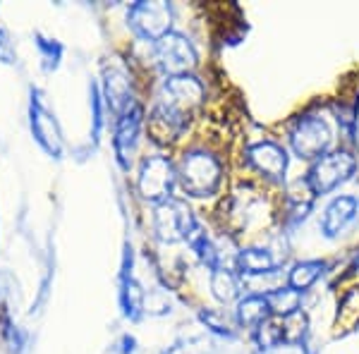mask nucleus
<instances>
[{
  "label": "nucleus",
  "instance_id": "1",
  "mask_svg": "<svg viewBox=\"0 0 359 354\" xmlns=\"http://www.w3.org/2000/svg\"><path fill=\"white\" fill-rule=\"evenodd\" d=\"M177 187L189 199H213L225 187V161L208 144H192L180 154L177 163Z\"/></svg>",
  "mask_w": 359,
  "mask_h": 354
},
{
  "label": "nucleus",
  "instance_id": "2",
  "mask_svg": "<svg viewBox=\"0 0 359 354\" xmlns=\"http://www.w3.org/2000/svg\"><path fill=\"white\" fill-rule=\"evenodd\" d=\"M29 132H32L34 142L46 156L53 161H60L65 156V135H62L60 120H57L53 106L48 103L43 89L39 86H29Z\"/></svg>",
  "mask_w": 359,
  "mask_h": 354
},
{
  "label": "nucleus",
  "instance_id": "3",
  "mask_svg": "<svg viewBox=\"0 0 359 354\" xmlns=\"http://www.w3.org/2000/svg\"><path fill=\"white\" fill-rule=\"evenodd\" d=\"M287 144L297 158L316 163L326 154H331L333 127L323 113H304L292 120L287 130Z\"/></svg>",
  "mask_w": 359,
  "mask_h": 354
},
{
  "label": "nucleus",
  "instance_id": "4",
  "mask_svg": "<svg viewBox=\"0 0 359 354\" xmlns=\"http://www.w3.org/2000/svg\"><path fill=\"white\" fill-rule=\"evenodd\" d=\"M175 25V8L165 0H139L127 8V27L144 43H158Z\"/></svg>",
  "mask_w": 359,
  "mask_h": 354
},
{
  "label": "nucleus",
  "instance_id": "5",
  "mask_svg": "<svg viewBox=\"0 0 359 354\" xmlns=\"http://www.w3.org/2000/svg\"><path fill=\"white\" fill-rule=\"evenodd\" d=\"M177 187L175 161L168 154H151L142 161L137 175V194L144 201L158 206L172 199V191Z\"/></svg>",
  "mask_w": 359,
  "mask_h": 354
},
{
  "label": "nucleus",
  "instance_id": "6",
  "mask_svg": "<svg viewBox=\"0 0 359 354\" xmlns=\"http://www.w3.org/2000/svg\"><path fill=\"white\" fill-rule=\"evenodd\" d=\"M154 62L163 77L194 74L196 65H199V50L187 34L172 29L168 36L154 43Z\"/></svg>",
  "mask_w": 359,
  "mask_h": 354
},
{
  "label": "nucleus",
  "instance_id": "7",
  "mask_svg": "<svg viewBox=\"0 0 359 354\" xmlns=\"http://www.w3.org/2000/svg\"><path fill=\"white\" fill-rule=\"evenodd\" d=\"M199 218L192 208L187 206V201L180 199H168L163 204L154 206V218L151 228L158 242L163 245H177V242H187L189 232L196 228Z\"/></svg>",
  "mask_w": 359,
  "mask_h": 354
},
{
  "label": "nucleus",
  "instance_id": "8",
  "mask_svg": "<svg viewBox=\"0 0 359 354\" xmlns=\"http://www.w3.org/2000/svg\"><path fill=\"white\" fill-rule=\"evenodd\" d=\"M357 170V158L350 151H331L323 158H318L311 165L309 175H306V187L311 189V194H331L333 189H338L340 184H345L347 179H352Z\"/></svg>",
  "mask_w": 359,
  "mask_h": 354
},
{
  "label": "nucleus",
  "instance_id": "9",
  "mask_svg": "<svg viewBox=\"0 0 359 354\" xmlns=\"http://www.w3.org/2000/svg\"><path fill=\"white\" fill-rule=\"evenodd\" d=\"M144 127H147V110H144L142 103H137V106H132L130 110H125L123 115L115 118L113 154H115V163L120 165V170H125V172L132 170Z\"/></svg>",
  "mask_w": 359,
  "mask_h": 354
},
{
  "label": "nucleus",
  "instance_id": "10",
  "mask_svg": "<svg viewBox=\"0 0 359 354\" xmlns=\"http://www.w3.org/2000/svg\"><path fill=\"white\" fill-rule=\"evenodd\" d=\"M245 163L269 182H280L287 172V151L273 139H262L245 149Z\"/></svg>",
  "mask_w": 359,
  "mask_h": 354
},
{
  "label": "nucleus",
  "instance_id": "11",
  "mask_svg": "<svg viewBox=\"0 0 359 354\" xmlns=\"http://www.w3.org/2000/svg\"><path fill=\"white\" fill-rule=\"evenodd\" d=\"M101 94L103 101H106L108 115H115V118L139 103L135 96V79H132V74L127 72L123 62H115V65H108L103 69Z\"/></svg>",
  "mask_w": 359,
  "mask_h": 354
},
{
  "label": "nucleus",
  "instance_id": "12",
  "mask_svg": "<svg viewBox=\"0 0 359 354\" xmlns=\"http://www.w3.org/2000/svg\"><path fill=\"white\" fill-rule=\"evenodd\" d=\"M144 297H147V292L142 290L135 275V254H132V247H125L118 273V304L123 316L130 321H139L144 316Z\"/></svg>",
  "mask_w": 359,
  "mask_h": 354
},
{
  "label": "nucleus",
  "instance_id": "13",
  "mask_svg": "<svg viewBox=\"0 0 359 354\" xmlns=\"http://www.w3.org/2000/svg\"><path fill=\"white\" fill-rule=\"evenodd\" d=\"M359 216V199L357 196L343 194V196H335L331 204L326 206L321 218V232L326 237H340L347 228L355 225V220Z\"/></svg>",
  "mask_w": 359,
  "mask_h": 354
},
{
  "label": "nucleus",
  "instance_id": "14",
  "mask_svg": "<svg viewBox=\"0 0 359 354\" xmlns=\"http://www.w3.org/2000/svg\"><path fill=\"white\" fill-rule=\"evenodd\" d=\"M235 271H240V275L245 280H249V278H262L269 275V273L280 271V259L269 247L240 249L235 259Z\"/></svg>",
  "mask_w": 359,
  "mask_h": 354
},
{
  "label": "nucleus",
  "instance_id": "15",
  "mask_svg": "<svg viewBox=\"0 0 359 354\" xmlns=\"http://www.w3.org/2000/svg\"><path fill=\"white\" fill-rule=\"evenodd\" d=\"M271 306H269V299L266 294H247L237 301V309H235V321L240 328H249V330H257L266 318H271Z\"/></svg>",
  "mask_w": 359,
  "mask_h": 354
},
{
  "label": "nucleus",
  "instance_id": "16",
  "mask_svg": "<svg viewBox=\"0 0 359 354\" xmlns=\"http://www.w3.org/2000/svg\"><path fill=\"white\" fill-rule=\"evenodd\" d=\"M34 46H36L39 60H41V69L46 74H53L57 67L62 65V57H65V46L57 39L48 36L43 32H34Z\"/></svg>",
  "mask_w": 359,
  "mask_h": 354
},
{
  "label": "nucleus",
  "instance_id": "17",
  "mask_svg": "<svg viewBox=\"0 0 359 354\" xmlns=\"http://www.w3.org/2000/svg\"><path fill=\"white\" fill-rule=\"evenodd\" d=\"M208 285H211V294L216 297L218 304H230V301H235L242 292L240 275H237L233 268L213 271Z\"/></svg>",
  "mask_w": 359,
  "mask_h": 354
},
{
  "label": "nucleus",
  "instance_id": "18",
  "mask_svg": "<svg viewBox=\"0 0 359 354\" xmlns=\"http://www.w3.org/2000/svg\"><path fill=\"white\" fill-rule=\"evenodd\" d=\"M266 299H269L271 313H273V316H278V318L292 316V313H297L299 306H302V292L292 290L290 285L273 290V292L266 294Z\"/></svg>",
  "mask_w": 359,
  "mask_h": 354
},
{
  "label": "nucleus",
  "instance_id": "19",
  "mask_svg": "<svg viewBox=\"0 0 359 354\" xmlns=\"http://www.w3.org/2000/svg\"><path fill=\"white\" fill-rule=\"evenodd\" d=\"M323 268H326L323 261H299V264H294L292 271L287 273V285L292 290H297V292H304V290H309L318 278H321Z\"/></svg>",
  "mask_w": 359,
  "mask_h": 354
},
{
  "label": "nucleus",
  "instance_id": "20",
  "mask_svg": "<svg viewBox=\"0 0 359 354\" xmlns=\"http://www.w3.org/2000/svg\"><path fill=\"white\" fill-rule=\"evenodd\" d=\"M89 106H91V139L98 142L101 139V132L106 127V115H108V108H106V101H103V94H101V86L96 82H91L89 86Z\"/></svg>",
  "mask_w": 359,
  "mask_h": 354
},
{
  "label": "nucleus",
  "instance_id": "21",
  "mask_svg": "<svg viewBox=\"0 0 359 354\" xmlns=\"http://www.w3.org/2000/svg\"><path fill=\"white\" fill-rule=\"evenodd\" d=\"M199 321L204 323L211 333L221 335V338H233V335H235V330H233V326H230L228 318H225V313L218 311V309H201L199 311Z\"/></svg>",
  "mask_w": 359,
  "mask_h": 354
},
{
  "label": "nucleus",
  "instance_id": "22",
  "mask_svg": "<svg viewBox=\"0 0 359 354\" xmlns=\"http://www.w3.org/2000/svg\"><path fill=\"white\" fill-rule=\"evenodd\" d=\"M0 65L17 67L20 65V55H17V43L10 34L8 27H0Z\"/></svg>",
  "mask_w": 359,
  "mask_h": 354
},
{
  "label": "nucleus",
  "instance_id": "23",
  "mask_svg": "<svg viewBox=\"0 0 359 354\" xmlns=\"http://www.w3.org/2000/svg\"><path fill=\"white\" fill-rule=\"evenodd\" d=\"M206 347H208L206 338H199V335H194V338L175 342V345L168 347L163 354H206Z\"/></svg>",
  "mask_w": 359,
  "mask_h": 354
},
{
  "label": "nucleus",
  "instance_id": "24",
  "mask_svg": "<svg viewBox=\"0 0 359 354\" xmlns=\"http://www.w3.org/2000/svg\"><path fill=\"white\" fill-rule=\"evenodd\" d=\"M113 350L118 354H135L137 352V340L135 335H123V338L118 340V345H113Z\"/></svg>",
  "mask_w": 359,
  "mask_h": 354
}]
</instances>
